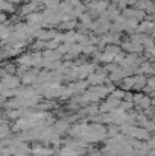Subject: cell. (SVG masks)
<instances>
[{
  "label": "cell",
  "instance_id": "obj_1",
  "mask_svg": "<svg viewBox=\"0 0 155 156\" xmlns=\"http://www.w3.org/2000/svg\"><path fill=\"white\" fill-rule=\"evenodd\" d=\"M21 80L17 74H6L0 79V85H2V91L3 90H17L20 87Z\"/></svg>",
  "mask_w": 155,
  "mask_h": 156
},
{
  "label": "cell",
  "instance_id": "obj_2",
  "mask_svg": "<svg viewBox=\"0 0 155 156\" xmlns=\"http://www.w3.org/2000/svg\"><path fill=\"white\" fill-rule=\"evenodd\" d=\"M18 77H20L21 83H24V85L34 87V85L38 83V71H37V70H26V71H24L21 76H18Z\"/></svg>",
  "mask_w": 155,
  "mask_h": 156
},
{
  "label": "cell",
  "instance_id": "obj_3",
  "mask_svg": "<svg viewBox=\"0 0 155 156\" xmlns=\"http://www.w3.org/2000/svg\"><path fill=\"white\" fill-rule=\"evenodd\" d=\"M96 70H98V68H96L94 64H90V62L79 64V65H78V71H79V77H78V80H84V79H87V77H88L90 74H93Z\"/></svg>",
  "mask_w": 155,
  "mask_h": 156
},
{
  "label": "cell",
  "instance_id": "obj_4",
  "mask_svg": "<svg viewBox=\"0 0 155 156\" xmlns=\"http://www.w3.org/2000/svg\"><path fill=\"white\" fill-rule=\"evenodd\" d=\"M120 15H122V11H120V9H119L116 5H109V6H108V9L103 12L102 17H103V18H106L108 21L114 23V21H116V20H117Z\"/></svg>",
  "mask_w": 155,
  "mask_h": 156
},
{
  "label": "cell",
  "instance_id": "obj_5",
  "mask_svg": "<svg viewBox=\"0 0 155 156\" xmlns=\"http://www.w3.org/2000/svg\"><path fill=\"white\" fill-rule=\"evenodd\" d=\"M31 153L34 156H53L55 155V150L50 147H44V146H40V144H35L31 147Z\"/></svg>",
  "mask_w": 155,
  "mask_h": 156
},
{
  "label": "cell",
  "instance_id": "obj_6",
  "mask_svg": "<svg viewBox=\"0 0 155 156\" xmlns=\"http://www.w3.org/2000/svg\"><path fill=\"white\" fill-rule=\"evenodd\" d=\"M56 34H58V30H55L53 27H46V29H41V30L38 32V35H37L35 40H41V41H46V43H47V41L55 40Z\"/></svg>",
  "mask_w": 155,
  "mask_h": 156
},
{
  "label": "cell",
  "instance_id": "obj_7",
  "mask_svg": "<svg viewBox=\"0 0 155 156\" xmlns=\"http://www.w3.org/2000/svg\"><path fill=\"white\" fill-rule=\"evenodd\" d=\"M155 30V23L152 20H143L138 23V32L145 35H151Z\"/></svg>",
  "mask_w": 155,
  "mask_h": 156
},
{
  "label": "cell",
  "instance_id": "obj_8",
  "mask_svg": "<svg viewBox=\"0 0 155 156\" xmlns=\"http://www.w3.org/2000/svg\"><path fill=\"white\" fill-rule=\"evenodd\" d=\"M17 67H23L29 70L32 67V53H21L17 58Z\"/></svg>",
  "mask_w": 155,
  "mask_h": 156
},
{
  "label": "cell",
  "instance_id": "obj_9",
  "mask_svg": "<svg viewBox=\"0 0 155 156\" xmlns=\"http://www.w3.org/2000/svg\"><path fill=\"white\" fill-rule=\"evenodd\" d=\"M43 58H44V61H47V62H56V61H59L62 56L56 52V50H43Z\"/></svg>",
  "mask_w": 155,
  "mask_h": 156
},
{
  "label": "cell",
  "instance_id": "obj_10",
  "mask_svg": "<svg viewBox=\"0 0 155 156\" xmlns=\"http://www.w3.org/2000/svg\"><path fill=\"white\" fill-rule=\"evenodd\" d=\"M58 27H59L61 30H64V32H72V30H75L76 27H79V23H78V20H72V21L61 23Z\"/></svg>",
  "mask_w": 155,
  "mask_h": 156
},
{
  "label": "cell",
  "instance_id": "obj_11",
  "mask_svg": "<svg viewBox=\"0 0 155 156\" xmlns=\"http://www.w3.org/2000/svg\"><path fill=\"white\" fill-rule=\"evenodd\" d=\"M134 83H135V76L125 77V79L120 82V85H122V90H123V91H129V90H132V88H134Z\"/></svg>",
  "mask_w": 155,
  "mask_h": 156
},
{
  "label": "cell",
  "instance_id": "obj_12",
  "mask_svg": "<svg viewBox=\"0 0 155 156\" xmlns=\"http://www.w3.org/2000/svg\"><path fill=\"white\" fill-rule=\"evenodd\" d=\"M151 20H152V21L155 23V14H152V15H151Z\"/></svg>",
  "mask_w": 155,
  "mask_h": 156
}]
</instances>
